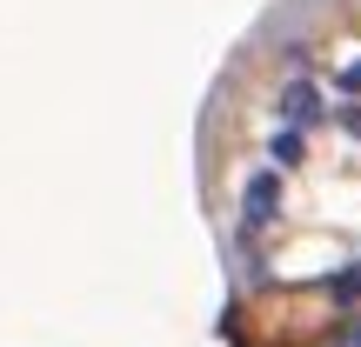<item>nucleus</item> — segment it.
<instances>
[{"label": "nucleus", "mask_w": 361, "mask_h": 347, "mask_svg": "<svg viewBox=\"0 0 361 347\" xmlns=\"http://www.w3.org/2000/svg\"><path fill=\"white\" fill-rule=\"evenodd\" d=\"M274 114H281V127H295V134L322 127V120H328V107H322V87H314L308 74H295V80L281 87V107H274Z\"/></svg>", "instance_id": "obj_1"}, {"label": "nucleus", "mask_w": 361, "mask_h": 347, "mask_svg": "<svg viewBox=\"0 0 361 347\" xmlns=\"http://www.w3.org/2000/svg\"><path fill=\"white\" fill-rule=\"evenodd\" d=\"M274 214H281V174H247V187H241V220H247V227H268Z\"/></svg>", "instance_id": "obj_2"}, {"label": "nucleus", "mask_w": 361, "mask_h": 347, "mask_svg": "<svg viewBox=\"0 0 361 347\" xmlns=\"http://www.w3.org/2000/svg\"><path fill=\"white\" fill-rule=\"evenodd\" d=\"M268 154L281 160V168H301V160H308V141H301L295 127H281V134H274V141H268Z\"/></svg>", "instance_id": "obj_3"}, {"label": "nucleus", "mask_w": 361, "mask_h": 347, "mask_svg": "<svg viewBox=\"0 0 361 347\" xmlns=\"http://www.w3.org/2000/svg\"><path fill=\"white\" fill-rule=\"evenodd\" d=\"M328 294H335V301H361V260H355L348 274H335V281H328Z\"/></svg>", "instance_id": "obj_4"}, {"label": "nucleus", "mask_w": 361, "mask_h": 347, "mask_svg": "<svg viewBox=\"0 0 361 347\" xmlns=\"http://www.w3.org/2000/svg\"><path fill=\"white\" fill-rule=\"evenodd\" d=\"M335 120H341V127H348L355 141H361V101H341V107H335Z\"/></svg>", "instance_id": "obj_5"}, {"label": "nucleus", "mask_w": 361, "mask_h": 347, "mask_svg": "<svg viewBox=\"0 0 361 347\" xmlns=\"http://www.w3.org/2000/svg\"><path fill=\"white\" fill-rule=\"evenodd\" d=\"M335 87L355 101V94H361V61H348V67H341V74H335Z\"/></svg>", "instance_id": "obj_6"}, {"label": "nucleus", "mask_w": 361, "mask_h": 347, "mask_svg": "<svg viewBox=\"0 0 361 347\" xmlns=\"http://www.w3.org/2000/svg\"><path fill=\"white\" fill-rule=\"evenodd\" d=\"M341 347H361V321H341Z\"/></svg>", "instance_id": "obj_7"}]
</instances>
